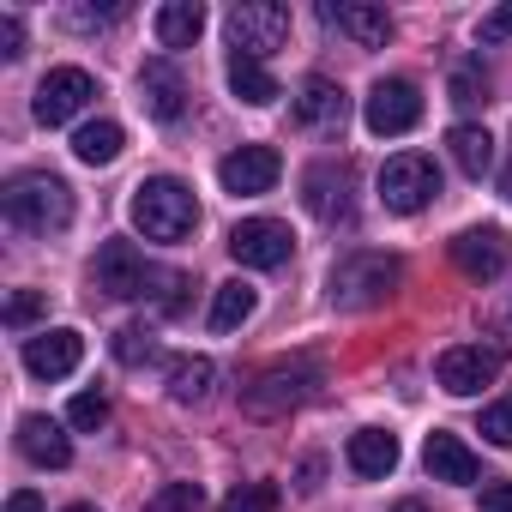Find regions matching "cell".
<instances>
[{
    "instance_id": "cell-13",
    "label": "cell",
    "mask_w": 512,
    "mask_h": 512,
    "mask_svg": "<svg viewBox=\"0 0 512 512\" xmlns=\"http://www.w3.org/2000/svg\"><path fill=\"white\" fill-rule=\"evenodd\" d=\"M278 175H284V157H278L272 145H235V151L217 163V181H223V193H235V199L272 193Z\"/></svg>"
},
{
    "instance_id": "cell-10",
    "label": "cell",
    "mask_w": 512,
    "mask_h": 512,
    "mask_svg": "<svg viewBox=\"0 0 512 512\" xmlns=\"http://www.w3.org/2000/svg\"><path fill=\"white\" fill-rule=\"evenodd\" d=\"M500 368H506V356H500L494 344H452V350H440L434 380H440V392H452V398H476L482 386L500 380Z\"/></svg>"
},
{
    "instance_id": "cell-19",
    "label": "cell",
    "mask_w": 512,
    "mask_h": 512,
    "mask_svg": "<svg viewBox=\"0 0 512 512\" xmlns=\"http://www.w3.org/2000/svg\"><path fill=\"white\" fill-rule=\"evenodd\" d=\"M19 452H25L37 470H67V464H73V440H67L61 422H49V416H19Z\"/></svg>"
},
{
    "instance_id": "cell-5",
    "label": "cell",
    "mask_w": 512,
    "mask_h": 512,
    "mask_svg": "<svg viewBox=\"0 0 512 512\" xmlns=\"http://www.w3.org/2000/svg\"><path fill=\"white\" fill-rule=\"evenodd\" d=\"M175 272H157L133 241H103L97 247V266H91V284L115 302H133V296H151V284H169Z\"/></svg>"
},
{
    "instance_id": "cell-22",
    "label": "cell",
    "mask_w": 512,
    "mask_h": 512,
    "mask_svg": "<svg viewBox=\"0 0 512 512\" xmlns=\"http://www.w3.org/2000/svg\"><path fill=\"white\" fill-rule=\"evenodd\" d=\"M229 91L247 103V109H272L284 91H278V79L266 73V61H253V55H229Z\"/></svg>"
},
{
    "instance_id": "cell-18",
    "label": "cell",
    "mask_w": 512,
    "mask_h": 512,
    "mask_svg": "<svg viewBox=\"0 0 512 512\" xmlns=\"http://www.w3.org/2000/svg\"><path fill=\"white\" fill-rule=\"evenodd\" d=\"M139 103H145L151 121H181V109H187V85H181L175 61L157 55V61L139 67Z\"/></svg>"
},
{
    "instance_id": "cell-7",
    "label": "cell",
    "mask_w": 512,
    "mask_h": 512,
    "mask_svg": "<svg viewBox=\"0 0 512 512\" xmlns=\"http://www.w3.org/2000/svg\"><path fill=\"white\" fill-rule=\"evenodd\" d=\"M434 193H440V169H434V157H422V151H398V157L380 169V205L398 211V217H416Z\"/></svg>"
},
{
    "instance_id": "cell-36",
    "label": "cell",
    "mask_w": 512,
    "mask_h": 512,
    "mask_svg": "<svg viewBox=\"0 0 512 512\" xmlns=\"http://www.w3.org/2000/svg\"><path fill=\"white\" fill-rule=\"evenodd\" d=\"M476 37H482V43H506V37H512V0H506V7H494V13L476 25Z\"/></svg>"
},
{
    "instance_id": "cell-29",
    "label": "cell",
    "mask_w": 512,
    "mask_h": 512,
    "mask_svg": "<svg viewBox=\"0 0 512 512\" xmlns=\"http://www.w3.org/2000/svg\"><path fill=\"white\" fill-rule=\"evenodd\" d=\"M43 314H49V296H43V290H13V296H7V308H0V320H7L13 332H25V326H31V320H43Z\"/></svg>"
},
{
    "instance_id": "cell-20",
    "label": "cell",
    "mask_w": 512,
    "mask_h": 512,
    "mask_svg": "<svg viewBox=\"0 0 512 512\" xmlns=\"http://www.w3.org/2000/svg\"><path fill=\"white\" fill-rule=\"evenodd\" d=\"M350 470L356 476H392L398 470V434L392 428H356L350 434Z\"/></svg>"
},
{
    "instance_id": "cell-35",
    "label": "cell",
    "mask_w": 512,
    "mask_h": 512,
    "mask_svg": "<svg viewBox=\"0 0 512 512\" xmlns=\"http://www.w3.org/2000/svg\"><path fill=\"white\" fill-rule=\"evenodd\" d=\"M0 55H7V61L25 55V25H19V13H0Z\"/></svg>"
},
{
    "instance_id": "cell-43",
    "label": "cell",
    "mask_w": 512,
    "mask_h": 512,
    "mask_svg": "<svg viewBox=\"0 0 512 512\" xmlns=\"http://www.w3.org/2000/svg\"><path fill=\"white\" fill-rule=\"evenodd\" d=\"M67 512H97V506H85V500H79V506H67Z\"/></svg>"
},
{
    "instance_id": "cell-6",
    "label": "cell",
    "mask_w": 512,
    "mask_h": 512,
    "mask_svg": "<svg viewBox=\"0 0 512 512\" xmlns=\"http://www.w3.org/2000/svg\"><path fill=\"white\" fill-rule=\"evenodd\" d=\"M229 43L235 55H253L266 61L290 43V7H278V0H235L229 7Z\"/></svg>"
},
{
    "instance_id": "cell-17",
    "label": "cell",
    "mask_w": 512,
    "mask_h": 512,
    "mask_svg": "<svg viewBox=\"0 0 512 512\" xmlns=\"http://www.w3.org/2000/svg\"><path fill=\"white\" fill-rule=\"evenodd\" d=\"M422 464H428V476L434 482H452V488H470V482H482V458L458 440V434H446V428H434L428 434V446H422Z\"/></svg>"
},
{
    "instance_id": "cell-40",
    "label": "cell",
    "mask_w": 512,
    "mask_h": 512,
    "mask_svg": "<svg viewBox=\"0 0 512 512\" xmlns=\"http://www.w3.org/2000/svg\"><path fill=\"white\" fill-rule=\"evenodd\" d=\"M7 512H43V494H37V488H19V494L7 500Z\"/></svg>"
},
{
    "instance_id": "cell-27",
    "label": "cell",
    "mask_w": 512,
    "mask_h": 512,
    "mask_svg": "<svg viewBox=\"0 0 512 512\" xmlns=\"http://www.w3.org/2000/svg\"><path fill=\"white\" fill-rule=\"evenodd\" d=\"M211 380H217V368H211L205 356H181V362L169 368V398H175V404H205V398H211Z\"/></svg>"
},
{
    "instance_id": "cell-1",
    "label": "cell",
    "mask_w": 512,
    "mask_h": 512,
    "mask_svg": "<svg viewBox=\"0 0 512 512\" xmlns=\"http://www.w3.org/2000/svg\"><path fill=\"white\" fill-rule=\"evenodd\" d=\"M0 211H7L13 229L25 235H61L73 223V187L49 169H25L7 181V193H0Z\"/></svg>"
},
{
    "instance_id": "cell-14",
    "label": "cell",
    "mask_w": 512,
    "mask_h": 512,
    "mask_svg": "<svg viewBox=\"0 0 512 512\" xmlns=\"http://www.w3.org/2000/svg\"><path fill=\"white\" fill-rule=\"evenodd\" d=\"M320 25L338 31V37H350L356 49H386V37H392L386 7H368V0H326V7H320Z\"/></svg>"
},
{
    "instance_id": "cell-26",
    "label": "cell",
    "mask_w": 512,
    "mask_h": 512,
    "mask_svg": "<svg viewBox=\"0 0 512 512\" xmlns=\"http://www.w3.org/2000/svg\"><path fill=\"white\" fill-rule=\"evenodd\" d=\"M121 145H127V133H121L115 121H85V127L73 133V157H79V163H91V169L115 163V157H121Z\"/></svg>"
},
{
    "instance_id": "cell-15",
    "label": "cell",
    "mask_w": 512,
    "mask_h": 512,
    "mask_svg": "<svg viewBox=\"0 0 512 512\" xmlns=\"http://www.w3.org/2000/svg\"><path fill=\"white\" fill-rule=\"evenodd\" d=\"M452 266H458L464 278H476V284L500 278V272H506V235H500L494 223L458 229V235H452Z\"/></svg>"
},
{
    "instance_id": "cell-12",
    "label": "cell",
    "mask_w": 512,
    "mask_h": 512,
    "mask_svg": "<svg viewBox=\"0 0 512 512\" xmlns=\"http://www.w3.org/2000/svg\"><path fill=\"white\" fill-rule=\"evenodd\" d=\"M362 121H368V133L398 139V133H410V127L422 121V91H416L410 79H380V85L368 91V103H362Z\"/></svg>"
},
{
    "instance_id": "cell-33",
    "label": "cell",
    "mask_w": 512,
    "mask_h": 512,
    "mask_svg": "<svg viewBox=\"0 0 512 512\" xmlns=\"http://www.w3.org/2000/svg\"><path fill=\"white\" fill-rule=\"evenodd\" d=\"M67 422H73V428H103V422H109V398H103V392H79V398L67 404Z\"/></svg>"
},
{
    "instance_id": "cell-42",
    "label": "cell",
    "mask_w": 512,
    "mask_h": 512,
    "mask_svg": "<svg viewBox=\"0 0 512 512\" xmlns=\"http://www.w3.org/2000/svg\"><path fill=\"white\" fill-rule=\"evenodd\" d=\"M500 193H506V199H512V163H506V175H500Z\"/></svg>"
},
{
    "instance_id": "cell-37",
    "label": "cell",
    "mask_w": 512,
    "mask_h": 512,
    "mask_svg": "<svg viewBox=\"0 0 512 512\" xmlns=\"http://www.w3.org/2000/svg\"><path fill=\"white\" fill-rule=\"evenodd\" d=\"M482 512H512V482H482Z\"/></svg>"
},
{
    "instance_id": "cell-9",
    "label": "cell",
    "mask_w": 512,
    "mask_h": 512,
    "mask_svg": "<svg viewBox=\"0 0 512 512\" xmlns=\"http://www.w3.org/2000/svg\"><path fill=\"white\" fill-rule=\"evenodd\" d=\"M302 205L320 217V223H350L356 217V169L350 163H338V157H326V163H314L308 175H302Z\"/></svg>"
},
{
    "instance_id": "cell-38",
    "label": "cell",
    "mask_w": 512,
    "mask_h": 512,
    "mask_svg": "<svg viewBox=\"0 0 512 512\" xmlns=\"http://www.w3.org/2000/svg\"><path fill=\"white\" fill-rule=\"evenodd\" d=\"M109 19H121V7H103V13L79 7V13H67V25H73V31H97V25H109Z\"/></svg>"
},
{
    "instance_id": "cell-11",
    "label": "cell",
    "mask_w": 512,
    "mask_h": 512,
    "mask_svg": "<svg viewBox=\"0 0 512 512\" xmlns=\"http://www.w3.org/2000/svg\"><path fill=\"white\" fill-rule=\"evenodd\" d=\"M97 97V79L85 73V67H55L43 85H37V97H31V115L43 121V127H67L85 103Z\"/></svg>"
},
{
    "instance_id": "cell-39",
    "label": "cell",
    "mask_w": 512,
    "mask_h": 512,
    "mask_svg": "<svg viewBox=\"0 0 512 512\" xmlns=\"http://www.w3.org/2000/svg\"><path fill=\"white\" fill-rule=\"evenodd\" d=\"M320 476H326V458L314 452V458H302V470H296V488H302V494H314V488H326Z\"/></svg>"
},
{
    "instance_id": "cell-4",
    "label": "cell",
    "mask_w": 512,
    "mask_h": 512,
    "mask_svg": "<svg viewBox=\"0 0 512 512\" xmlns=\"http://www.w3.org/2000/svg\"><path fill=\"white\" fill-rule=\"evenodd\" d=\"M398 278H404V260H398V253L356 247V253H344V260L332 266V278H326V296H332V308H350V314H362V308H380V302L398 290Z\"/></svg>"
},
{
    "instance_id": "cell-16",
    "label": "cell",
    "mask_w": 512,
    "mask_h": 512,
    "mask_svg": "<svg viewBox=\"0 0 512 512\" xmlns=\"http://www.w3.org/2000/svg\"><path fill=\"white\" fill-rule=\"evenodd\" d=\"M79 362H85V338H79L73 326H55V332L25 338V368H31L37 380H67Z\"/></svg>"
},
{
    "instance_id": "cell-23",
    "label": "cell",
    "mask_w": 512,
    "mask_h": 512,
    "mask_svg": "<svg viewBox=\"0 0 512 512\" xmlns=\"http://www.w3.org/2000/svg\"><path fill=\"white\" fill-rule=\"evenodd\" d=\"M205 37V7L199 0H169V7H157V43L163 49H193Z\"/></svg>"
},
{
    "instance_id": "cell-30",
    "label": "cell",
    "mask_w": 512,
    "mask_h": 512,
    "mask_svg": "<svg viewBox=\"0 0 512 512\" xmlns=\"http://www.w3.org/2000/svg\"><path fill=\"white\" fill-rule=\"evenodd\" d=\"M482 97H488V73H482V61H458V67H452V103L470 109V103H482Z\"/></svg>"
},
{
    "instance_id": "cell-41",
    "label": "cell",
    "mask_w": 512,
    "mask_h": 512,
    "mask_svg": "<svg viewBox=\"0 0 512 512\" xmlns=\"http://www.w3.org/2000/svg\"><path fill=\"white\" fill-rule=\"evenodd\" d=\"M392 512H428V506H422V500H398Z\"/></svg>"
},
{
    "instance_id": "cell-32",
    "label": "cell",
    "mask_w": 512,
    "mask_h": 512,
    "mask_svg": "<svg viewBox=\"0 0 512 512\" xmlns=\"http://www.w3.org/2000/svg\"><path fill=\"white\" fill-rule=\"evenodd\" d=\"M151 512H205V488L199 482H169L163 494H151Z\"/></svg>"
},
{
    "instance_id": "cell-34",
    "label": "cell",
    "mask_w": 512,
    "mask_h": 512,
    "mask_svg": "<svg viewBox=\"0 0 512 512\" xmlns=\"http://www.w3.org/2000/svg\"><path fill=\"white\" fill-rule=\"evenodd\" d=\"M482 440L488 446H512V398H494L482 410Z\"/></svg>"
},
{
    "instance_id": "cell-3",
    "label": "cell",
    "mask_w": 512,
    "mask_h": 512,
    "mask_svg": "<svg viewBox=\"0 0 512 512\" xmlns=\"http://www.w3.org/2000/svg\"><path fill=\"white\" fill-rule=\"evenodd\" d=\"M320 386H326V362L320 356H290V362H272V368L253 374V386L241 392V410L272 422V416H290L308 398H320Z\"/></svg>"
},
{
    "instance_id": "cell-24",
    "label": "cell",
    "mask_w": 512,
    "mask_h": 512,
    "mask_svg": "<svg viewBox=\"0 0 512 512\" xmlns=\"http://www.w3.org/2000/svg\"><path fill=\"white\" fill-rule=\"evenodd\" d=\"M446 151H452V163H458L470 181H482V175L494 169V139H488V127H470V121H458V127L446 133Z\"/></svg>"
},
{
    "instance_id": "cell-31",
    "label": "cell",
    "mask_w": 512,
    "mask_h": 512,
    "mask_svg": "<svg viewBox=\"0 0 512 512\" xmlns=\"http://www.w3.org/2000/svg\"><path fill=\"white\" fill-rule=\"evenodd\" d=\"M223 512H278V482H241L223 500Z\"/></svg>"
},
{
    "instance_id": "cell-8",
    "label": "cell",
    "mask_w": 512,
    "mask_h": 512,
    "mask_svg": "<svg viewBox=\"0 0 512 512\" xmlns=\"http://www.w3.org/2000/svg\"><path fill=\"white\" fill-rule=\"evenodd\" d=\"M229 253H235L241 266H253V272H278V266H290L296 235H290V223H278V217H241V223L229 229Z\"/></svg>"
},
{
    "instance_id": "cell-2",
    "label": "cell",
    "mask_w": 512,
    "mask_h": 512,
    "mask_svg": "<svg viewBox=\"0 0 512 512\" xmlns=\"http://www.w3.org/2000/svg\"><path fill=\"white\" fill-rule=\"evenodd\" d=\"M127 217L145 241H187L199 229V205H193V187L175 181V175H145L127 199Z\"/></svg>"
},
{
    "instance_id": "cell-28",
    "label": "cell",
    "mask_w": 512,
    "mask_h": 512,
    "mask_svg": "<svg viewBox=\"0 0 512 512\" xmlns=\"http://www.w3.org/2000/svg\"><path fill=\"white\" fill-rule=\"evenodd\" d=\"M163 350H157V332L151 326H121L115 332V362L121 368H145V362H157Z\"/></svg>"
},
{
    "instance_id": "cell-25",
    "label": "cell",
    "mask_w": 512,
    "mask_h": 512,
    "mask_svg": "<svg viewBox=\"0 0 512 512\" xmlns=\"http://www.w3.org/2000/svg\"><path fill=\"white\" fill-rule=\"evenodd\" d=\"M253 308H260V290H253V284H241V278L217 284V296H211V332H235L241 320H253Z\"/></svg>"
},
{
    "instance_id": "cell-21",
    "label": "cell",
    "mask_w": 512,
    "mask_h": 512,
    "mask_svg": "<svg viewBox=\"0 0 512 512\" xmlns=\"http://www.w3.org/2000/svg\"><path fill=\"white\" fill-rule=\"evenodd\" d=\"M296 121H302V127H344V91H338L326 73L302 79V97H296Z\"/></svg>"
}]
</instances>
